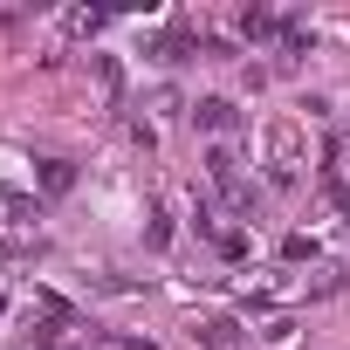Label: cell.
I'll return each instance as SVG.
<instances>
[{
  "label": "cell",
  "instance_id": "obj_1",
  "mask_svg": "<svg viewBox=\"0 0 350 350\" xmlns=\"http://www.w3.org/2000/svg\"><path fill=\"white\" fill-rule=\"evenodd\" d=\"M200 234L220 247V254H247V234H234V227H220V213L213 206H200Z\"/></svg>",
  "mask_w": 350,
  "mask_h": 350
},
{
  "label": "cell",
  "instance_id": "obj_2",
  "mask_svg": "<svg viewBox=\"0 0 350 350\" xmlns=\"http://www.w3.org/2000/svg\"><path fill=\"white\" fill-rule=\"evenodd\" d=\"M241 35H247V42H275V35H288V21L268 14V8H247V14H241Z\"/></svg>",
  "mask_w": 350,
  "mask_h": 350
},
{
  "label": "cell",
  "instance_id": "obj_3",
  "mask_svg": "<svg viewBox=\"0 0 350 350\" xmlns=\"http://www.w3.org/2000/svg\"><path fill=\"white\" fill-rule=\"evenodd\" d=\"M193 117H200L206 131H234V103H227V96H206V103H193Z\"/></svg>",
  "mask_w": 350,
  "mask_h": 350
},
{
  "label": "cell",
  "instance_id": "obj_4",
  "mask_svg": "<svg viewBox=\"0 0 350 350\" xmlns=\"http://www.w3.org/2000/svg\"><path fill=\"white\" fill-rule=\"evenodd\" d=\"M200 336H206L213 350H234V323H227V316H213V323H200Z\"/></svg>",
  "mask_w": 350,
  "mask_h": 350
},
{
  "label": "cell",
  "instance_id": "obj_5",
  "mask_svg": "<svg viewBox=\"0 0 350 350\" xmlns=\"http://www.w3.org/2000/svg\"><path fill=\"white\" fill-rule=\"evenodd\" d=\"M0 316H8V295H0Z\"/></svg>",
  "mask_w": 350,
  "mask_h": 350
}]
</instances>
